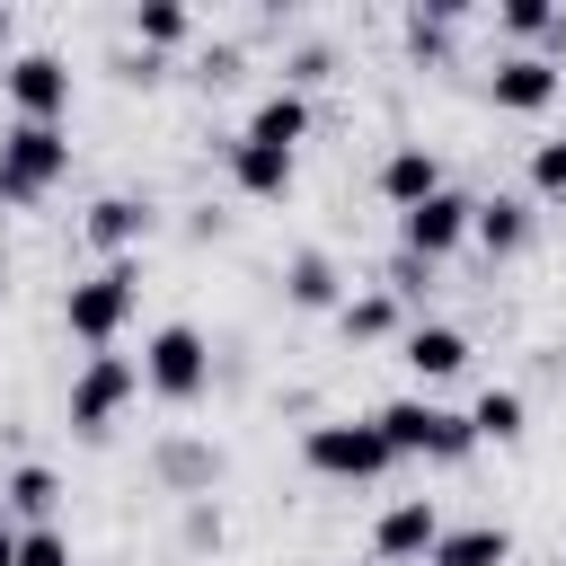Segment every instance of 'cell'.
<instances>
[{
  "mask_svg": "<svg viewBox=\"0 0 566 566\" xmlns=\"http://www.w3.org/2000/svg\"><path fill=\"white\" fill-rule=\"evenodd\" d=\"M301 460H310V478H327V486H371V478L398 469V451H389V433H380L371 416H318V424L301 433Z\"/></svg>",
  "mask_w": 566,
  "mask_h": 566,
  "instance_id": "6da1fadb",
  "label": "cell"
},
{
  "mask_svg": "<svg viewBox=\"0 0 566 566\" xmlns=\"http://www.w3.org/2000/svg\"><path fill=\"white\" fill-rule=\"evenodd\" d=\"M133 301H142V265L115 256V265H97V274H80V283L62 292V327H71L88 354H115V336L133 327Z\"/></svg>",
  "mask_w": 566,
  "mask_h": 566,
  "instance_id": "7a4b0ae2",
  "label": "cell"
},
{
  "mask_svg": "<svg viewBox=\"0 0 566 566\" xmlns=\"http://www.w3.org/2000/svg\"><path fill=\"white\" fill-rule=\"evenodd\" d=\"M62 177H71V133L62 124H9L0 133V203L9 212L44 203Z\"/></svg>",
  "mask_w": 566,
  "mask_h": 566,
  "instance_id": "3957f363",
  "label": "cell"
},
{
  "mask_svg": "<svg viewBox=\"0 0 566 566\" xmlns=\"http://www.w3.org/2000/svg\"><path fill=\"white\" fill-rule=\"evenodd\" d=\"M371 424L389 433V451H398V460H442V469H460V460L478 451L469 416H460V407H433V398H389Z\"/></svg>",
  "mask_w": 566,
  "mask_h": 566,
  "instance_id": "277c9868",
  "label": "cell"
},
{
  "mask_svg": "<svg viewBox=\"0 0 566 566\" xmlns=\"http://www.w3.org/2000/svg\"><path fill=\"white\" fill-rule=\"evenodd\" d=\"M142 389L168 398V407H195V398L212 389V345H203V327H186V318L150 327V345H142Z\"/></svg>",
  "mask_w": 566,
  "mask_h": 566,
  "instance_id": "5b68a950",
  "label": "cell"
},
{
  "mask_svg": "<svg viewBox=\"0 0 566 566\" xmlns=\"http://www.w3.org/2000/svg\"><path fill=\"white\" fill-rule=\"evenodd\" d=\"M0 97H9V124H62L71 115V62L62 53H9Z\"/></svg>",
  "mask_w": 566,
  "mask_h": 566,
  "instance_id": "8992f818",
  "label": "cell"
},
{
  "mask_svg": "<svg viewBox=\"0 0 566 566\" xmlns=\"http://www.w3.org/2000/svg\"><path fill=\"white\" fill-rule=\"evenodd\" d=\"M133 398H142V363H133V354H88V363H80V380H71V424L97 442Z\"/></svg>",
  "mask_w": 566,
  "mask_h": 566,
  "instance_id": "52a82bcc",
  "label": "cell"
},
{
  "mask_svg": "<svg viewBox=\"0 0 566 566\" xmlns=\"http://www.w3.org/2000/svg\"><path fill=\"white\" fill-rule=\"evenodd\" d=\"M469 230H478V195H460V186H442L433 203L398 212V248H407V256H424V265L460 256V248H469Z\"/></svg>",
  "mask_w": 566,
  "mask_h": 566,
  "instance_id": "ba28073f",
  "label": "cell"
},
{
  "mask_svg": "<svg viewBox=\"0 0 566 566\" xmlns=\"http://www.w3.org/2000/svg\"><path fill=\"white\" fill-rule=\"evenodd\" d=\"M442 531H451V522H442L433 495H398V504L371 522V557H380V566H424V557L442 548Z\"/></svg>",
  "mask_w": 566,
  "mask_h": 566,
  "instance_id": "9c48e42d",
  "label": "cell"
},
{
  "mask_svg": "<svg viewBox=\"0 0 566 566\" xmlns=\"http://www.w3.org/2000/svg\"><path fill=\"white\" fill-rule=\"evenodd\" d=\"M486 97H495V115H548V106L566 97V71H557L548 53H504V62L486 71Z\"/></svg>",
  "mask_w": 566,
  "mask_h": 566,
  "instance_id": "30bf717a",
  "label": "cell"
},
{
  "mask_svg": "<svg viewBox=\"0 0 566 566\" xmlns=\"http://www.w3.org/2000/svg\"><path fill=\"white\" fill-rule=\"evenodd\" d=\"M150 230H159V212H150L142 195H97V203L80 212V239H88V248H97L106 265H115V256H133V248H142Z\"/></svg>",
  "mask_w": 566,
  "mask_h": 566,
  "instance_id": "8fae6325",
  "label": "cell"
},
{
  "mask_svg": "<svg viewBox=\"0 0 566 566\" xmlns=\"http://www.w3.org/2000/svg\"><path fill=\"white\" fill-rule=\"evenodd\" d=\"M442 195V159L424 150V142H398L389 159H380V203L389 212H416V203H433Z\"/></svg>",
  "mask_w": 566,
  "mask_h": 566,
  "instance_id": "7c38bea8",
  "label": "cell"
},
{
  "mask_svg": "<svg viewBox=\"0 0 566 566\" xmlns=\"http://www.w3.org/2000/svg\"><path fill=\"white\" fill-rule=\"evenodd\" d=\"M398 363H407L416 380H451V371H469V336L442 327V318H416V327L398 336Z\"/></svg>",
  "mask_w": 566,
  "mask_h": 566,
  "instance_id": "4fadbf2b",
  "label": "cell"
},
{
  "mask_svg": "<svg viewBox=\"0 0 566 566\" xmlns=\"http://www.w3.org/2000/svg\"><path fill=\"white\" fill-rule=\"evenodd\" d=\"M230 186L248 195V203H283L292 195V150H265V142H230Z\"/></svg>",
  "mask_w": 566,
  "mask_h": 566,
  "instance_id": "5bb4252c",
  "label": "cell"
},
{
  "mask_svg": "<svg viewBox=\"0 0 566 566\" xmlns=\"http://www.w3.org/2000/svg\"><path fill=\"white\" fill-rule=\"evenodd\" d=\"M159 478H168V495H212L221 486V442H195V433H168L159 442Z\"/></svg>",
  "mask_w": 566,
  "mask_h": 566,
  "instance_id": "9a60e30c",
  "label": "cell"
},
{
  "mask_svg": "<svg viewBox=\"0 0 566 566\" xmlns=\"http://www.w3.org/2000/svg\"><path fill=\"white\" fill-rule=\"evenodd\" d=\"M469 239H478L495 265L522 256V248H531V195H478V230H469Z\"/></svg>",
  "mask_w": 566,
  "mask_h": 566,
  "instance_id": "2e32d148",
  "label": "cell"
},
{
  "mask_svg": "<svg viewBox=\"0 0 566 566\" xmlns=\"http://www.w3.org/2000/svg\"><path fill=\"white\" fill-rule=\"evenodd\" d=\"M248 142H265V150H301V142H310V97H301V88L256 97V106H248Z\"/></svg>",
  "mask_w": 566,
  "mask_h": 566,
  "instance_id": "e0dca14e",
  "label": "cell"
},
{
  "mask_svg": "<svg viewBox=\"0 0 566 566\" xmlns=\"http://www.w3.org/2000/svg\"><path fill=\"white\" fill-rule=\"evenodd\" d=\"M283 301H292V310H345V274H336V256H327V248H301V256L283 265Z\"/></svg>",
  "mask_w": 566,
  "mask_h": 566,
  "instance_id": "ac0fdd59",
  "label": "cell"
},
{
  "mask_svg": "<svg viewBox=\"0 0 566 566\" xmlns=\"http://www.w3.org/2000/svg\"><path fill=\"white\" fill-rule=\"evenodd\" d=\"M504 557H513V531L504 522H460V531H442V548L424 566H504Z\"/></svg>",
  "mask_w": 566,
  "mask_h": 566,
  "instance_id": "d6986e66",
  "label": "cell"
},
{
  "mask_svg": "<svg viewBox=\"0 0 566 566\" xmlns=\"http://www.w3.org/2000/svg\"><path fill=\"white\" fill-rule=\"evenodd\" d=\"M336 327H345L354 345H389V336H407V318H398V292H345Z\"/></svg>",
  "mask_w": 566,
  "mask_h": 566,
  "instance_id": "ffe728a7",
  "label": "cell"
},
{
  "mask_svg": "<svg viewBox=\"0 0 566 566\" xmlns=\"http://www.w3.org/2000/svg\"><path fill=\"white\" fill-rule=\"evenodd\" d=\"M133 35H142V53H177V44L195 35V9H186V0H142V9H133Z\"/></svg>",
  "mask_w": 566,
  "mask_h": 566,
  "instance_id": "44dd1931",
  "label": "cell"
},
{
  "mask_svg": "<svg viewBox=\"0 0 566 566\" xmlns=\"http://www.w3.org/2000/svg\"><path fill=\"white\" fill-rule=\"evenodd\" d=\"M469 433H478V442H522V433H531V407H522V389H486V398L469 407Z\"/></svg>",
  "mask_w": 566,
  "mask_h": 566,
  "instance_id": "7402d4cb",
  "label": "cell"
},
{
  "mask_svg": "<svg viewBox=\"0 0 566 566\" xmlns=\"http://www.w3.org/2000/svg\"><path fill=\"white\" fill-rule=\"evenodd\" d=\"M0 495H9V504H18V513H27V522H53V504H62V478H53V469H44V460H18V469H9V486H0Z\"/></svg>",
  "mask_w": 566,
  "mask_h": 566,
  "instance_id": "603a6c76",
  "label": "cell"
},
{
  "mask_svg": "<svg viewBox=\"0 0 566 566\" xmlns=\"http://www.w3.org/2000/svg\"><path fill=\"white\" fill-rule=\"evenodd\" d=\"M531 203H566V133L531 142Z\"/></svg>",
  "mask_w": 566,
  "mask_h": 566,
  "instance_id": "cb8c5ba5",
  "label": "cell"
},
{
  "mask_svg": "<svg viewBox=\"0 0 566 566\" xmlns=\"http://www.w3.org/2000/svg\"><path fill=\"white\" fill-rule=\"evenodd\" d=\"M495 27H504L513 44H548V27H557V9H548V0H504V9H495Z\"/></svg>",
  "mask_w": 566,
  "mask_h": 566,
  "instance_id": "d4e9b609",
  "label": "cell"
},
{
  "mask_svg": "<svg viewBox=\"0 0 566 566\" xmlns=\"http://www.w3.org/2000/svg\"><path fill=\"white\" fill-rule=\"evenodd\" d=\"M18 566H71V539H62L53 522H35V531H18Z\"/></svg>",
  "mask_w": 566,
  "mask_h": 566,
  "instance_id": "484cf974",
  "label": "cell"
},
{
  "mask_svg": "<svg viewBox=\"0 0 566 566\" xmlns=\"http://www.w3.org/2000/svg\"><path fill=\"white\" fill-rule=\"evenodd\" d=\"M186 548L203 557V548H221V513H212V495H195L186 504Z\"/></svg>",
  "mask_w": 566,
  "mask_h": 566,
  "instance_id": "4316f807",
  "label": "cell"
},
{
  "mask_svg": "<svg viewBox=\"0 0 566 566\" xmlns=\"http://www.w3.org/2000/svg\"><path fill=\"white\" fill-rule=\"evenodd\" d=\"M9 44H18V18H9V0H0V62H9Z\"/></svg>",
  "mask_w": 566,
  "mask_h": 566,
  "instance_id": "83f0119b",
  "label": "cell"
},
{
  "mask_svg": "<svg viewBox=\"0 0 566 566\" xmlns=\"http://www.w3.org/2000/svg\"><path fill=\"white\" fill-rule=\"evenodd\" d=\"M557 53H566V9H557V27H548V62H557Z\"/></svg>",
  "mask_w": 566,
  "mask_h": 566,
  "instance_id": "f1b7e54d",
  "label": "cell"
},
{
  "mask_svg": "<svg viewBox=\"0 0 566 566\" xmlns=\"http://www.w3.org/2000/svg\"><path fill=\"white\" fill-rule=\"evenodd\" d=\"M0 566H18V531L9 522H0Z\"/></svg>",
  "mask_w": 566,
  "mask_h": 566,
  "instance_id": "f546056e",
  "label": "cell"
},
{
  "mask_svg": "<svg viewBox=\"0 0 566 566\" xmlns=\"http://www.w3.org/2000/svg\"><path fill=\"white\" fill-rule=\"evenodd\" d=\"M557 566H566V557H557Z\"/></svg>",
  "mask_w": 566,
  "mask_h": 566,
  "instance_id": "4dcf8cb0",
  "label": "cell"
}]
</instances>
